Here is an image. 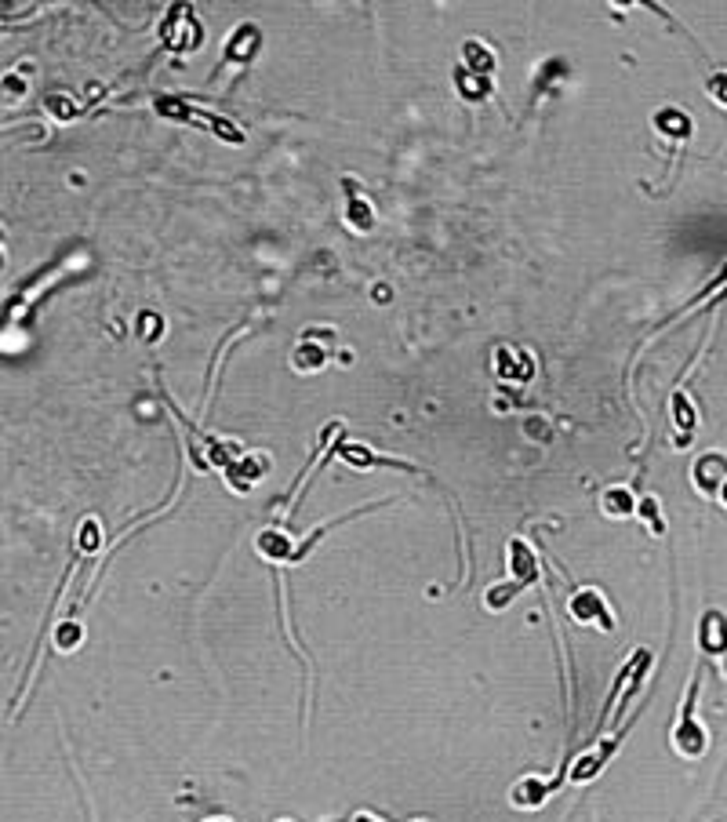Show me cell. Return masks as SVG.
I'll return each instance as SVG.
<instances>
[{
  "label": "cell",
  "instance_id": "6da1fadb",
  "mask_svg": "<svg viewBox=\"0 0 727 822\" xmlns=\"http://www.w3.org/2000/svg\"><path fill=\"white\" fill-rule=\"evenodd\" d=\"M698 692H702V673H695L688 684V695L680 702V717L673 724V750L684 757V761H698L702 753L709 750V732L706 724L698 721Z\"/></svg>",
  "mask_w": 727,
  "mask_h": 822
},
{
  "label": "cell",
  "instance_id": "7a4b0ae2",
  "mask_svg": "<svg viewBox=\"0 0 727 822\" xmlns=\"http://www.w3.org/2000/svg\"><path fill=\"white\" fill-rule=\"evenodd\" d=\"M568 615L578 626H593V630H604V633L615 630V612H611L608 597H604L597 586H582V590L571 593Z\"/></svg>",
  "mask_w": 727,
  "mask_h": 822
},
{
  "label": "cell",
  "instance_id": "3957f363",
  "mask_svg": "<svg viewBox=\"0 0 727 822\" xmlns=\"http://www.w3.org/2000/svg\"><path fill=\"white\" fill-rule=\"evenodd\" d=\"M648 670H651V652L648 648H640L633 659L618 670V681H615V688H611V695H608V706H604V717H600V724L608 721V717H618L622 713V702H629V695L637 692L640 684H644V677H648Z\"/></svg>",
  "mask_w": 727,
  "mask_h": 822
},
{
  "label": "cell",
  "instance_id": "277c9868",
  "mask_svg": "<svg viewBox=\"0 0 727 822\" xmlns=\"http://www.w3.org/2000/svg\"><path fill=\"white\" fill-rule=\"evenodd\" d=\"M160 37H164V44L175 51L200 48V22L193 19V11L186 8V4H175L171 15L164 19V26H160Z\"/></svg>",
  "mask_w": 727,
  "mask_h": 822
},
{
  "label": "cell",
  "instance_id": "5b68a950",
  "mask_svg": "<svg viewBox=\"0 0 727 822\" xmlns=\"http://www.w3.org/2000/svg\"><path fill=\"white\" fill-rule=\"evenodd\" d=\"M618 742H622V732L615 735V739H604V742H597L593 750H582L571 761V772H568V779L575 782V786H582V782H593L600 772H604V764L611 761V753L618 750Z\"/></svg>",
  "mask_w": 727,
  "mask_h": 822
},
{
  "label": "cell",
  "instance_id": "8992f818",
  "mask_svg": "<svg viewBox=\"0 0 727 822\" xmlns=\"http://www.w3.org/2000/svg\"><path fill=\"white\" fill-rule=\"evenodd\" d=\"M724 481H727V455L706 452L695 466H691V484H695V492L706 495V499H717L720 484Z\"/></svg>",
  "mask_w": 727,
  "mask_h": 822
},
{
  "label": "cell",
  "instance_id": "52a82bcc",
  "mask_svg": "<svg viewBox=\"0 0 727 822\" xmlns=\"http://www.w3.org/2000/svg\"><path fill=\"white\" fill-rule=\"evenodd\" d=\"M698 648L709 655L713 662H720L727 655V615L709 608L702 619H698Z\"/></svg>",
  "mask_w": 727,
  "mask_h": 822
},
{
  "label": "cell",
  "instance_id": "ba28073f",
  "mask_svg": "<svg viewBox=\"0 0 727 822\" xmlns=\"http://www.w3.org/2000/svg\"><path fill=\"white\" fill-rule=\"evenodd\" d=\"M259 48H262V30L255 22H240L237 30H233V37L226 41L222 59L237 62V66H251V59L259 55Z\"/></svg>",
  "mask_w": 727,
  "mask_h": 822
},
{
  "label": "cell",
  "instance_id": "9c48e42d",
  "mask_svg": "<svg viewBox=\"0 0 727 822\" xmlns=\"http://www.w3.org/2000/svg\"><path fill=\"white\" fill-rule=\"evenodd\" d=\"M557 782H546L538 779V775H524V779H517L513 786H509V804L513 808H524V812H531V808H542V804L549 801V793L557 790Z\"/></svg>",
  "mask_w": 727,
  "mask_h": 822
},
{
  "label": "cell",
  "instance_id": "30bf717a",
  "mask_svg": "<svg viewBox=\"0 0 727 822\" xmlns=\"http://www.w3.org/2000/svg\"><path fill=\"white\" fill-rule=\"evenodd\" d=\"M506 553H509V579L517 582V586H531V582H538L542 568H538V557H535V550H531L528 542L509 539Z\"/></svg>",
  "mask_w": 727,
  "mask_h": 822
},
{
  "label": "cell",
  "instance_id": "8fae6325",
  "mask_svg": "<svg viewBox=\"0 0 727 822\" xmlns=\"http://www.w3.org/2000/svg\"><path fill=\"white\" fill-rule=\"evenodd\" d=\"M255 550H259L262 561H273V564H295V542H291V535L284 532V528H266V532H259V539H255Z\"/></svg>",
  "mask_w": 727,
  "mask_h": 822
},
{
  "label": "cell",
  "instance_id": "7c38bea8",
  "mask_svg": "<svg viewBox=\"0 0 727 822\" xmlns=\"http://www.w3.org/2000/svg\"><path fill=\"white\" fill-rule=\"evenodd\" d=\"M651 124H655L658 135H666L669 142H688L691 139V117L684 110H677V106H662V110L651 117Z\"/></svg>",
  "mask_w": 727,
  "mask_h": 822
},
{
  "label": "cell",
  "instance_id": "4fadbf2b",
  "mask_svg": "<svg viewBox=\"0 0 727 822\" xmlns=\"http://www.w3.org/2000/svg\"><path fill=\"white\" fill-rule=\"evenodd\" d=\"M342 186H346V222L357 233H368L371 226H375V208H371V201L360 197L357 179H346Z\"/></svg>",
  "mask_w": 727,
  "mask_h": 822
},
{
  "label": "cell",
  "instance_id": "5bb4252c",
  "mask_svg": "<svg viewBox=\"0 0 727 822\" xmlns=\"http://www.w3.org/2000/svg\"><path fill=\"white\" fill-rule=\"evenodd\" d=\"M600 510L608 513V517H615V521H626V517L637 513V495L629 492L626 484H611V488L600 492Z\"/></svg>",
  "mask_w": 727,
  "mask_h": 822
},
{
  "label": "cell",
  "instance_id": "9a60e30c",
  "mask_svg": "<svg viewBox=\"0 0 727 822\" xmlns=\"http://www.w3.org/2000/svg\"><path fill=\"white\" fill-rule=\"evenodd\" d=\"M226 473V481H230V488L233 492H251V488H255V484L262 481V462L255 459V455H240L237 462H233L230 470H222Z\"/></svg>",
  "mask_w": 727,
  "mask_h": 822
},
{
  "label": "cell",
  "instance_id": "2e32d148",
  "mask_svg": "<svg viewBox=\"0 0 727 822\" xmlns=\"http://www.w3.org/2000/svg\"><path fill=\"white\" fill-rule=\"evenodd\" d=\"M673 426H677V448H684V444L691 441V433H695V426H698V411H695V404H691V397L684 390H677L673 393Z\"/></svg>",
  "mask_w": 727,
  "mask_h": 822
},
{
  "label": "cell",
  "instance_id": "e0dca14e",
  "mask_svg": "<svg viewBox=\"0 0 727 822\" xmlns=\"http://www.w3.org/2000/svg\"><path fill=\"white\" fill-rule=\"evenodd\" d=\"M462 66H466L469 73H477V77H491L495 73V55H491V48H484L480 41H466V48H462Z\"/></svg>",
  "mask_w": 727,
  "mask_h": 822
},
{
  "label": "cell",
  "instance_id": "ac0fdd59",
  "mask_svg": "<svg viewBox=\"0 0 727 822\" xmlns=\"http://www.w3.org/2000/svg\"><path fill=\"white\" fill-rule=\"evenodd\" d=\"M455 84H459L462 99H469V102L488 99L491 95V77H477V73H469L466 66H455Z\"/></svg>",
  "mask_w": 727,
  "mask_h": 822
},
{
  "label": "cell",
  "instance_id": "d6986e66",
  "mask_svg": "<svg viewBox=\"0 0 727 822\" xmlns=\"http://www.w3.org/2000/svg\"><path fill=\"white\" fill-rule=\"evenodd\" d=\"M339 455L346 462H353V466H400V470H411V466H404V462L397 459H382V455H375L371 448H364V444H342Z\"/></svg>",
  "mask_w": 727,
  "mask_h": 822
},
{
  "label": "cell",
  "instance_id": "ffe728a7",
  "mask_svg": "<svg viewBox=\"0 0 727 822\" xmlns=\"http://www.w3.org/2000/svg\"><path fill=\"white\" fill-rule=\"evenodd\" d=\"M633 517H640V521L648 524V532L655 535H666V521H662V506H658L655 495H644V499H637V513Z\"/></svg>",
  "mask_w": 727,
  "mask_h": 822
},
{
  "label": "cell",
  "instance_id": "44dd1931",
  "mask_svg": "<svg viewBox=\"0 0 727 822\" xmlns=\"http://www.w3.org/2000/svg\"><path fill=\"white\" fill-rule=\"evenodd\" d=\"M324 364H328V350H320L313 339H306L299 350H295V368L299 371H320Z\"/></svg>",
  "mask_w": 727,
  "mask_h": 822
},
{
  "label": "cell",
  "instance_id": "7402d4cb",
  "mask_svg": "<svg viewBox=\"0 0 727 822\" xmlns=\"http://www.w3.org/2000/svg\"><path fill=\"white\" fill-rule=\"evenodd\" d=\"M524 590V586H517V582L509 579V582H498V586H491V590H484V604H488L491 612H502L517 593Z\"/></svg>",
  "mask_w": 727,
  "mask_h": 822
},
{
  "label": "cell",
  "instance_id": "603a6c76",
  "mask_svg": "<svg viewBox=\"0 0 727 822\" xmlns=\"http://www.w3.org/2000/svg\"><path fill=\"white\" fill-rule=\"evenodd\" d=\"M44 106H48V113H51V117H55L59 124H70L73 117H77V102H73L70 95H62V91L48 95V102H44Z\"/></svg>",
  "mask_w": 727,
  "mask_h": 822
},
{
  "label": "cell",
  "instance_id": "cb8c5ba5",
  "mask_svg": "<svg viewBox=\"0 0 727 822\" xmlns=\"http://www.w3.org/2000/svg\"><path fill=\"white\" fill-rule=\"evenodd\" d=\"M80 641H84V630H80V622L66 619L59 630H55V648H59V652H73Z\"/></svg>",
  "mask_w": 727,
  "mask_h": 822
},
{
  "label": "cell",
  "instance_id": "d4e9b609",
  "mask_svg": "<svg viewBox=\"0 0 727 822\" xmlns=\"http://www.w3.org/2000/svg\"><path fill=\"white\" fill-rule=\"evenodd\" d=\"M706 95L713 102H717V106H724L727 110V70H713L706 77Z\"/></svg>",
  "mask_w": 727,
  "mask_h": 822
},
{
  "label": "cell",
  "instance_id": "484cf974",
  "mask_svg": "<svg viewBox=\"0 0 727 822\" xmlns=\"http://www.w3.org/2000/svg\"><path fill=\"white\" fill-rule=\"evenodd\" d=\"M26 91H30V84H26V77H19V70L4 73V81H0V95H4V99L15 102V99H22Z\"/></svg>",
  "mask_w": 727,
  "mask_h": 822
},
{
  "label": "cell",
  "instance_id": "4316f807",
  "mask_svg": "<svg viewBox=\"0 0 727 822\" xmlns=\"http://www.w3.org/2000/svg\"><path fill=\"white\" fill-rule=\"evenodd\" d=\"M99 521H84V528H80V550H95L99 546Z\"/></svg>",
  "mask_w": 727,
  "mask_h": 822
},
{
  "label": "cell",
  "instance_id": "83f0119b",
  "mask_svg": "<svg viewBox=\"0 0 727 822\" xmlns=\"http://www.w3.org/2000/svg\"><path fill=\"white\" fill-rule=\"evenodd\" d=\"M8 270V244H4V233H0V273Z\"/></svg>",
  "mask_w": 727,
  "mask_h": 822
},
{
  "label": "cell",
  "instance_id": "f1b7e54d",
  "mask_svg": "<svg viewBox=\"0 0 727 822\" xmlns=\"http://www.w3.org/2000/svg\"><path fill=\"white\" fill-rule=\"evenodd\" d=\"M353 822H382L379 815H368V812H357L353 815Z\"/></svg>",
  "mask_w": 727,
  "mask_h": 822
},
{
  "label": "cell",
  "instance_id": "f546056e",
  "mask_svg": "<svg viewBox=\"0 0 727 822\" xmlns=\"http://www.w3.org/2000/svg\"><path fill=\"white\" fill-rule=\"evenodd\" d=\"M717 502H720V506H724V510H727V481L720 484V492H717Z\"/></svg>",
  "mask_w": 727,
  "mask_h": 822
},
{
  "label": "cell",
  "instance_id": "4dcf8cb0",
  "mask_svg": "<svg viewBox=\"0 0 727 822\" xmlns=\"http://www.w3.org/2000/svg\"><path fill=\"white\" fill-rule=\"evenodd\" d=\"M204 822H230V819H204Z\"/></svg>",
  "mask_w": 727,
  "mask_h": 822
},
{
  "label": "cell",
  "instance_id": "1f68e13d",
  "mask_svg": "<svg viewBox=\"0 0 727 822\" xmlns=\"http://www.w3.org/2000/svg\"><path fill=\"white\" fill-rule=\"evenodd\" d=\"M280 822H291V819H280Z\"/></svg>",
  "mask_w": 727,
  "mask_h": 822
},
{
  "label": "cell",
  "instance_id": "d6a6232c",
  "mask_svg": "<svg viewBox=\"0 0 727 822\" xmlns=\"http://www.w3.org/2000/svg\"><path fill=\"white\" fill-rule=\"evenodd\" d=\"M415 822H426V819H415Z\"/></svg>",
  "mask_w": 727,
  "mask_h": 822
}]
</instances>
